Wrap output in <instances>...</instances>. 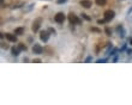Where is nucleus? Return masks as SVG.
<instances>
[{
  "label": "nucleus",
  "mask_w": 132,
  "mask_h": 105,
  "mask_svg": "<svg viewBox=\"0 0 132 105\" xmlns=\"http://www.w3.org/2000/svg\"><path fill=\"white\" fill-rule=\"evenodd\" d=\"M69 20L71 24H74V25H81L82 24V19L81 18H78L76 15H73V13H70L69 15Z\"/></svg>",
  "instance_id": "1"
},
{
  "label": "nucleus",
  "mask_w": 132,
  "mask_h": 105,
  "mask_svg": "<svg viewBox=\"0 0 132 105\" xmlns=\"http://www.w3.org/2000/svg\"><path fill=\"white\" fill-rule=\"evenodd\" d=\"M41 23H42V18H36L34 20V23H33V26H31V30L36 32V31H39L40 26H41Z\"/></svg>",
  "instance_id": "2"
},
{
  "label": "nucleus",
  "mask_w": 132,
  "mask_h": 105,
  "mask_svg": "<svg viewBox=\"0 0 132 105\" xmlns=\"http://www.w3.org/2000/svg\"><path fill=\"white\" fill-rule=\"evenodd\" d=\"M114 17H115V12L113 10H107L104 12V19L107 22H111L112 19H114Z\"/></svg>",
  "instance_id": "3"
},
{
  "label": "nucleus",
  "mask_w": 132,
  "mask_h": 105,
  "mask_svg": "<svg viewBox=\"0 0 132 105\" xmlns=\"http://www.w3.org/2000/svg\"><path fill=\"white\" fill-rule=\"evenodd\" d=\"M65 18H66V17H65V15H64L63 12H58L57 15L54 16V20H55L57 23H59V24H63Z\"/></svg>",
  "instance_id": "4"
},
{
  "label": "nucleus",
  "mask_w": 132,
  "mask_h": 105,
  "mask_svg": "<svg viewBox=\"0 0 132 105\" xmlns=\"http://www.w3.org/2000/svg\"><path fill=\"white\" fill-rule=\"evenodd\" d=\"M33 53L36 54V55H41V54H43V48L40 44L36 43V44H34V47H33Z\"/></svg>",
  "instance_id": "5"
},
{
  "label": "nucleus",
  "mask_w": 132,
  "mask_h": 105,
  "mask_svg": "<svg viewBox=\"0 0 132 105\" xmlns=\"http://www.w3.org/2000/svg\"><path fill=\"white\" fill-rule=\"evenodd\" d=\"M49 38V32L48 31H41V34H40V40L43 41V42H47Z\"/></svg>",
  "instance_id": "6"
},
{
  "label": "nucleus",
  "mask_w": 132,
  "mask_h": 105,
  "mask_svg": "<svg viewBox=\"0 0 132 105\" xmlns=\"http://www.w3.org/2000/svg\"><path fill=\"white\" fill-rule=\"evenodd\" d=\"M5 37H6V40L7 41H10V42H17V35H13V34H6L5 35Z\"/></svg>",
  "instance_id": "7"
},
{
  "label": "nucleus",
  "mask_w": 132,
  "mask_h": 105,
  "mask_svg": "<svg viewBox=\"0 0 132 105\" xmlns=\"http://www.w3.org/2000/svg\"><path fill=\"white\" fill-rule=\"evenodd\" d=\"M81 5L83 6L84 9H90L91 5H93V3H91V0H82L81 1Z\"/></svg>",
  "instance_id": "8"
},
{
  "label": "nucleus",
  "mask_w": 132,
  "mask_h": 105,
  "mask_svg": "<svg viewBox=\"0 0 132 105\" xmlns=\"http://www.w3.org/2000/svg\"><path fill=\"white\" fill-rule=\"evenodd\" d=\"M19 51H20L19 48H16V47H12V48H11V54L13 56H18L19 55Z\"/></svg>",
  "instance_id": "9"
},
{
  "label": "nucleus",
  "mask_w": 132,
  "mask_h": 105,
  "mask_svg": "<svg viewBox=\"0 0 132 105\" xmlns=\"http://www.w3.org/2000/svg\"><path fill=\"white\" fill-rule=\"evenodd\" d=\"M24 28H17V29H16L15 30V34L17 36H20V35H23V34H24Z\"/></svg>",
  "instance_id": "10"
},
{
  "label": "nucleus",
  "mask_w": 132,
  "mask_h": 105,
  "mask_svg": "<svg viewBox=\"0 0 132 105\" xmlns=\"http://www.w3.org/2000/svg\"><path fill=\"white\" fill-rule=\"evenodd\" d=\"M117 30L119 31V32H120V34H119V35H120V37H125V30H124V28H122L121 25H120V26H118L117 28Z\"/></svg>",
  "instance_id": "11"
},
{
  "label": "nucleus",
  "mask_w": 132,
  "mask_h": 105,
  "mask_svg": "<svg viewBox=\"0 0 132 105\" xmlns=\"http://www.w3.org/2000/svg\"><path fill=\"white\" fill-rule=\"evenodd\" d=\"M95 3H96V5H98V6H103V5H106L107 0H95Z\"/></svg>",
  "instance_id": "12"
},
{
  "label": "nucleus",
  "mask_w": 132,
  "mask_h": 105,
  "mask_svg": "<svg viewBox=\"0 0 132 105\" xmlns=\"http://www.w3.org/2000/svg\"><path fill=\"white\" fill-rule=\"evenodd\" d=\"M18 48H19L20 50H24L25 51V50H27V45L23 44V43H19V44H18Z\"/></svg>",
  "instance_id": "13"
},
{
  "label": "nucleus",
  "mask_w": 132,
  "mask_h": 105,
  "mask_svg": "<svg viewBox=\"0 0 132 105\" xmlns=\"http://www.w3.org/2000/svg\"><path fill=\"white\" fill-rule=\"evenodd\" d=\"M82 18H83V19H85V20H91V18H90V17H89L87 13H82Z\"/></svg>",
  "instance_id": "14"
},
{
  "label": "nucleus",
  "mask_w": 132,
  "mask_h": 105,
  "mask_svg": "<svg viewBox=\"0 0 132 105\" xmlns=\"http://www.w3.org/2000/svg\"><path fill=\"white\" fill-rule=\"evenodd\" d=\"M104 32H106V35H108V36L112 35V30H111L109 28H106V29H104Z\"/></svg>",
  "instance_id": "15"
},
{
  "label": "nucleus",
  "mask_w": 132,
  "mask_h": 105,
  "mask_svg": "<svg viewBox=\"0 0 132 105\" xmlns=\"http://www.w3.org/2000/svg\"><path fill=\"white\" fill-rule=\"evenodd\" d=\"M107 60L108 59H98L96 62H97V63H104V62H107Z\"/></svg>",
  "instance_id": "16"
},
{
  "label": "nucleus",
  "mask_w": 132,
  "mask_h": 105,
  "mask_svg": "<svg viewBox=\"0 0 132 105\" xmlns=\"http://www.w3.org/2000/svg\"><path fill=\"white\" fill-rule=\"evenodd\" d=\"M47 31H48L49 34H53V35H55V29H53V28H49Z\"/></svg>",
  "instance_id": "17"
},
{
  "label": "nucleus",
  "mask_w": 132,
  "mask_h": 105,
  "mask_svg": "<svg viewBox=\"0 0 132 105\" xmlns=\"http://www.w3.org/2000/svg\"><path fill=\"white\" fill-rule=\"evenodd\" d=\"M106 22H107L106 19H98L97 20V24H103V23H106Z\"/></svg>",
  "instance_id": "18"
},
{
  "label": "nucleus",
  "mask_w": 132,
  "mask_h": 105,
  "mask_svg": "<svg viewBox=\"0 0 132 105\" xmlns=\"http://www.w3.org/2000/svg\"><path fill=\"white\" fill-rule=\"evenodd\" d=\"M91 60H93V57H91V56H88V57L85 59V61H84V62H87V63H88V62H90Z\"/></svg>",
  "instance_id": "19"
},
{
  "label": "nucleus",
  "mask_w": 132,
  "mask_h": 105,
  "mask_svg": "<svg viewBox=\"0 0 132 105\" xmlns=\"http://www.w3.org/2000/svg\"><path fill=\"white\" fill-rule=\"evenodd\" d=\"M67 0H57V3L58 4H64V3H66Z\"/></svg>",
  "instance_id": "20"
},
{
  "label": "nucleus",
  "mask_w": 132,
  "mask_h": 105,
  "mask_svg": "<svg viewBox=\"0 0 132 105\" xmlns=\"http://www.w3.org/2000/svg\"><path fill=\"white\" fill-rule=\"evenodd\" d=\"M126 53H127V55H132V49H127Z\"/></svg>",
  "instance_id": "21"
},
{
  "label": "nucleus",
  "mask_w": 132,
  "mask_h": 105,
  "mask_svg": "<svg viewBox=\"0 0 132 105\" xmlns=\"http://www.w3.org/2000/svg\"><path fill=\"white\" fill-rule=\"evenodd\" d=\"M33 62H35V63H40V62H41V60H40V59H35Z\"/></svg>",
  "instance_id": "22"
},
{
  "label": "nucleus",
  "mask_w": 132,
  "mask_h": 105,
  "mask_svg": "<svg viewBox=\"0 0 132 105\" xmlns=\"http://www.w3.org/2000/svg\"><path fill=\"white\" fill-rule=\"evenodd\" d=\"M91 30H93V31H96V32H100V30H98V29H95V28H93Z\"/></svg>",
  "instance_id": "23"
},
{
  "label": "nucleus",
  "mask_w": 132,
  "mask_h": 105,
  "mask_svg": "<svg viewBox=\"0 0 132 105\" xmlns=\"http://www.w3.org/2000/svg\"><path fill=\"white\" fill-rule=\"evenodd\" d=\"M130 44H132V37L130 38Z\"/></svg>",
  "instance_id": "24"
}]
</instances>
